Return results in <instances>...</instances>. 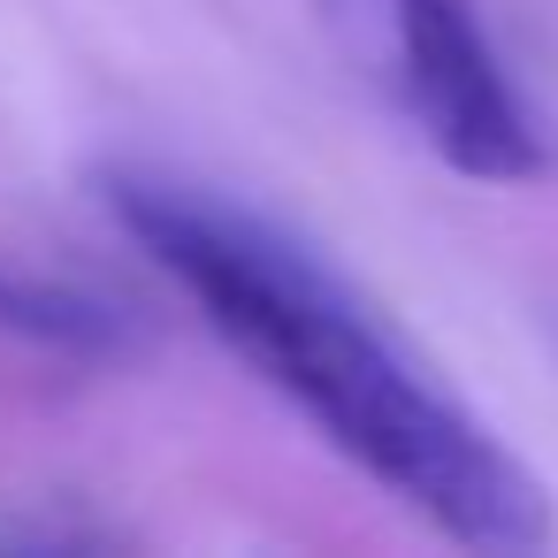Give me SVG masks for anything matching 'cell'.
<instances>
[{
  "label": "cell",
  "mask_w": 558,
  "mask_h": 558,
  "mask_svg": "<svg viewBox=\"0 0 558 558\" xmlns=\"http://www.w3.org/2000/svg\"><path fill=\"white\" fill-rule=\"evenodd\" d=\"M108 215L199 299L207 329L238 360H253L337 436V451L390 482L451 543L535 550L550 535V489L482 421H466L291 230L138 169L108 177Z\"/></svg>",
  "instance_id": "obj_1"
},
{
  "label": "cell",
  "mask_w": 558,
  "mask_h": 558,
  "mask_svg": "<svg viewBox=\"0 0 558 558\" xmlns=\"http://www.w3.org/2000/svg\"><path fill=\"white\" fill-rule=\"evenodd\" d=\"M0 329H24L39 344H62V352H123L131 344V322L85 291H54V283H24L0 268Z\"/></svg>",
  "instance_id": "obj_3"
},
{
  "label": "cell",
  "mask_w": 558,
  "mask_h": 558,
  "mask_svg": "<svg viewBox=\"0 0 558 558\" xmlns=\"http://www.w3.org/2000/svg\"><path fill=\"white\" fill-rule=\"evenodd\" d=\"M390 32H398V70H405L413 116L459 177L520 184L543 169L535 131L482 39L474 0H390Z\"/></svg>",
  "instance_id": "obj_2"
}]
</instances>
